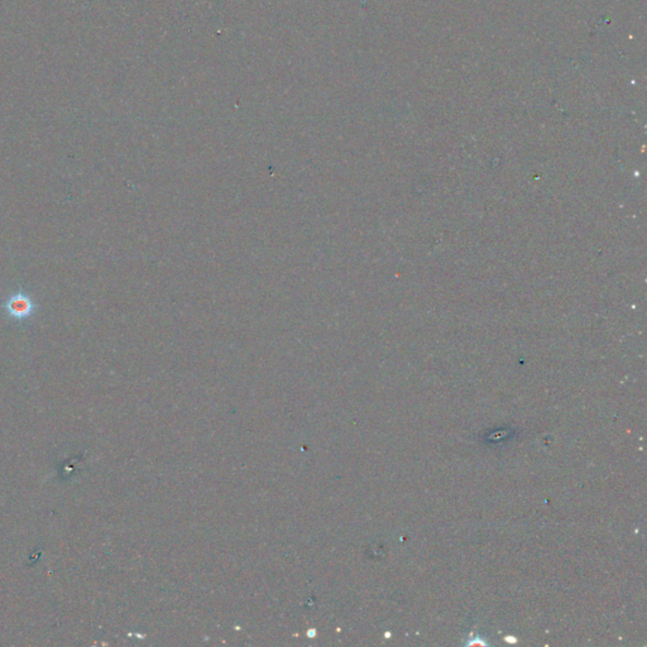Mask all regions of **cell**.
Wrapping results in <instances>:
<instances>
[{
	"instance_id": "cell-1",
	"label": "cell",
	"mask_w": 647,
	"mask_h": 647,
	"mask_svg": "<svg viewBox=\"0 0 647 647\" xmlns=\"http://www.w3.org/2000/svg\"><path fill=\"white\" fill-rule=\"evenodd\" d=\"M3 307L8 316L17 321H23L32 318L37 310L35 301L28 293L24 291H17L13 295H10L3 304Z\"/></svg>"
}]
</instances>
